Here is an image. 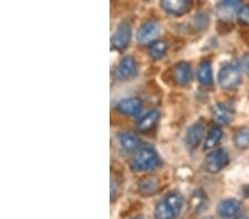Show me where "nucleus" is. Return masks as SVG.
Segmentation results:
<instances>
[{"mask_svg": "<svg viewBox=\"0 0 249 219\" xmlns=\"http://www.w3.org/2000/svg\"><path fill=\"white\" fill-rule=\"evenodd\" d=\"M160 159L155 150L150 146H146L136 153L133 161H132V167L135 170L142 172V170L155 168L160 165Z\"/></svg>", "mask_w": 249, "mask_h": 219, "instance_id": "obj_1", "label": "nucleus"}, {"mask_svg": "<svg viewBox=\"0 0 249 219\" xmlns=\"http://www.w3.org/2000/svg\"><path fill=\"white\" fill-rule=\"evenodd\" d=\"M242 81V73H240L239 65L235 62L228 63L220 69L218 73L219 85L225 90H231L239 84Z\"/></svg>", "mask_w": 249, "mask_h": 219, "instance_id": "obj_2", "label": "nucleus"}, {"mask_svg": "<svg viewBox=\"0 0 249 219\" xmlns=\"http://www.w3.org/2000/svg\"><path fill=\"white\" fill-rule=\"evenodd\" d=\"M160 28L156 21H147L140 28L138 31V41L140 45H152L155 41H158V37L160 34Z\"/></svg>", "mask_w": 249, "mask_h": 219, "instance_id": "obj_3", "label": "nucleus"}, {"mask_svg": "<svg viewBox=\"0 0 249 219\" xmlns=\"http://www.w3.org/2000/svg\"><path fill=\"white\" fill-rule=\"evenodd\" d=\"M230 163V156L226 150H216L206 157V169L210 173H218Z\"/></svg>", "mask_w": 249, "mask_h": 219, "instance_id": "obj_4", "label": "nucleus"}, {"mask_svg": "<svg viewBox=\"0 0 249 219\" xmlns=\"http://www.w3.org/2000/svg\"><path fill=\"white\" fill-rule=\"evenodd\" d=\"M132 38V28L127 23H121L116 28L112 37V46L119 50H123L128 46Z\"/></svg>", "mask_w": 249, "mask_h": 219, "instance_id": "obj_5", "label": "nucleus"}, {"mask_svg": "<svg viewBox=\"0 0 249 219\" xmlns=\"http://www.w3.org/2000/svg\"><path fill=\"white\" fill-rule=\"evenodd\" d=\"M239 9V1L227 0V1H222L218 3L217 8H216V14H217L218 19L222 20V21H231L235 18V16L238 15Z\"/></svg>", "mask_w": 249, "mask_h": 219, "instance_id": "obj_6", "label": "nucleus"}, {"mask_svg": "<svg viewBox=\"0 0 249 219\" xmlns=\"http://www.w3.org/2000/svg\"><path fill=\"white\" fill-rule=\"evenodd\" d=\"M116 109L120 113L124 115H130V117H135L140 114L143 109V102L138 98H127L123 99L118 103Z\"/></svg>", "mask_w": 249, "mask_h": 219, "instance_id": "obj_7", "label": "nucleus"}, {"mask_svg": "<svg viewBox=\"0 0 249 219\" xmlns=\"http://www.w3.org/2000/svg\"><path fill=\"white\" fill-rule=\"evenodd\" d=\"M213 118L219 125H227L234 118V111L226 103H218L213 107Z\"/></svg>", "mask_w": 249, "mask_h": 219, "instance_id": "obj_8", "label": "nucleus"}, {"mask_svg": "<svg viewBox=\"0 0 249 219\" xmlns=\"http://www.w3.org/2000/svg\"><path fill=\"white\" fill-rule=\"evenodd\" d=\"M205 134V127L202 123H195L187 130L185 135V143L188 149H195L202 142Z\"/></svg>", "mask_w": 249, "mask_h": 219, "instance_id": "obj_9", "label": "nucleus"}, {"mask_svg": "<svg viewBox=\"0 0 249 219\" xmlns=\"http://www.w3.org/2000/svg\"><path fill=\"white\" fill-rule=\"evenodd\" d=\"M173 77L178 85H186L187 83H190L193 77L191 66L186 62L176 63L175 67H173Z\"/></svg>", "mask_w": 249, "mask_h": 219, "instance_id": "obj_10", "label": "nucleus"}, {"mask_svg": "<svg viewBox=\"0 0 249 219\" xmlns=\"http://www.w3.org/2000/svg\"><path fill=\"white\" fill-rule=\"evenodd\" d=\"M136 71V61L133 57L131 55H126L124 57L121 61H120L118 67H116V77L121 80L128 79L135 73Z\"/></svg>", "mask_w": 249, "mask_h": 219, "instance_id": "obj_11", "label": "nucleus"}, {"mask_svg": "<svg viewBox=\"0 0 249 219\" xmlns=\"http://www.w3.org/2000/svg\"><path fill=\"white\" fill-rule=\"evenodd\" d=\"M240 202L236 199H225L218 204L217 213L222 218L230 219L237 216V213L239 212Z\"/></svg>", "mask_w": 249, "mask_h": 219, "instance_id": "obj_12", "label": "nucleus"}, {"mask_svg": "<svg viewBox=\"0 0 249 219\" xmlns=\"http://www.w3.org/2000/svg\"><path fill=\"white\" fill-rule=\"evenodd\" d=\"M191 3L187 0H164L160 2V7L168 14L183 15L190 8Z\"/></svg>", "mask_w": 249, "mask_h": 219, "instance_id": "obj_13", "label": "nucleus"}, {"mask_svg": "<svg viewBox=\"0 0 249 219\" xmlns=\"http://www.w3.org/2000/svg\"><path fill=\"white\" fill-rule=\"evenodd\" d=\"M159 118H160L159 111L152 110L140 119L139 124H138V129L141 131V132H147V131L153 129L156 123H158Z\"/></svg>", "mask_w": 249, "mask_h": 219, "instance_id": "obj_14", "label": "nucleus"}, {"mask_svg": "<svg viewBox=\"0 0 249 219\" xmlns=\"http://www.w3.org/2000/svg\"><path fill=\"white\" fill-rule=\"evenodd\" d=\"M197 78L198 81L205 86H210L213 84L214 78H213V71L210 62L204 61L200 63L197 70Z\"/></svg>", "mask_w": 249, "mask_h": 219, "instance_id": "obj_15", "label": "nucleus"}, {"mask_svg": "<svg viewBox=\"0 0 249 219\" xmlns=\"http://www.w3.org/2000/svg\"><path fill=\"white\" fill-rule=\"evenodd\" d=\"M119 143L122 149L126 152H133L140 146V139L138 136L130 133H122L119 135Z\"/></svg>", "mask_w": 249, "mask_h": 219, "instance_id": "obj_16", "label": "nucleus"}, {"mask_svg": "<svg viewBox=\"0 0 249 219\" xmlns=\"http://www.w3.org/2000/svg\"><path fill=\"white\" fill-rule=\"evenodd\" d=\"M223 136V131L220 130V127L215 126L210 131L204 143V150H212L218 144L220 138Z\"/></svg>", "mask_w": 249, "mask_h": 219, "instance_id": "obj_17", "label": "nucleus"}, {"mask_svg": "<svg viewBox=\"0 0 249 219\" xmlns=\"http://www.w3.org/2000/svg\"><path fill=\"white\" fill-rule=\"evenodd\" d=\"M164 201H165L166 204L171 207V209L173 210V213L175 214V216H178L180 213V210H182V207L184 204L183 197L180 196L178 193H170L166 195Z\"/></svg>", "mask_w": 249, "mask_h": 219, "instance_id": "obj_18", "label": "nucleus"}, {"mask_svg": "<svg viewBox=\"0 0 249 219\" xmlns=\"http://www.w3.org/2000/svg\"><path fill=\"white\" fill-rule=\"evenodd\" d=\"M234 143L240 150L249 147V127L245 126L237 131L234 135Z\"/></svg>", "mask_w": 249, "mask_h": 219, "instance_id": "obj_19", "label": "nucleus"}, {"mask_svg": "<svg viewBox=\"0 0 249 219\" xmlns=\"http://www.w3.org/2000/svg\"><path fill=\"white\" fill-rule=\"evenodd\" d=\"M166 50H167L166 43L162 41V40H158V41L152 43L150 48H148V53H150L151 58L159 60L165 55Z\"/></svg>", "mask_w": 249, "mask_h": 219, "instance_id": "obj_20", "label": "nucleus"}, {"mask_svg": "<svg viewBox=\"0 0 249 219\" xmlns=\"http://www.w3.org/2000/svg\"><path fill=\"white\" fill-rule=\"evenodd\" d=\"M155 214L159 219H172L175 217V214L173 213L171 207L166 204L165 201L159 202L155 208Z\"/></svg>", "mask_w": 249, "mask_h": 219, "instance_id": "obj_21", "label": "nucleus"}, {"mask_svg": "<svg viewBox=\"0 0 249 219\" xmlns=\"http://www.w3.org/2000/svg\"><path fill=\"white\" fill-rule=\"evenodd\" d=\"M139 188L141 192L145 195H151L154 194L156 190H158V182L153 178H147V179H143L142 182L140 183Z\"/></svg>", "mask_w": 249, "mask_h": 219, "instance_id": "obj_22", "label": "nucleus"}, {"mask_svg": "<svg viewBox=\"0 0 249 219\" xmlns=\"http://www.w3.org/2000/svg\"><path fill=\"white\" fill-rule=\"evenodd\" d=\"M237 17H238V21L240 25L249 26V5L240 7Z\"/></svg>", "mask_w": 249, "mask_h": 219, "instance_id": "obj_23", "label": "nucleus"}, {"mask_svg": "<svg viewBox=\"0 0 249 219\" xmlns=\"http://www.w3.org/2000/svg\"><path fill=\"white\" fill-rule=\"evenodd\" d=\"M244 67H245V70H246L247 74L249 75V54L244 60Z\"/></svg>", "mask_w": 249, "mask_h": 219, "instance_id": "obj_24", "label": "nucleus"}, {"mask_svg": "<svg viewBox=\"0 0 249 219\" xmlns=\"http://www.w3.org/2000/svg\"><path fill=\"white\" fill-rule=\"evenodd\" d=\"M235 219H249V218L245 214H242V215H238V216H236Z\"/></svg>", "mask_w": 249, "mask_h": 219, "instance_id": "obj_25", "label": "nucleus"}, {"mask_svg": "<svg viewBox=\"0 0 249 219\" xmlns=\"http://www.w3.org/2000/svg\"><path fill=\"white\" fill-rule=\"evenodd\" d=\"M135 219H143L142 217H138V218H135Z\"/></svg>", "mask_w": 249, "mask_h": 219, "instance_id": "obj_26", "label": "nucleus"}, {"mask_svg": "<svg viewBox=\"0 0 249 219\" xmlns=\"http://www.w3.org/2000/svg\"><path fill=\"white\" fill-rule=\"evenodd\" d=\"M205 219H212V218H205Z\"/></svg>", "mask_w": 249, "mask_h": 219, "instance_id": "obj_27", "label": "nucleus"}]
</instances>
